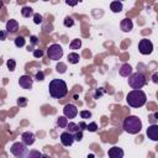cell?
Here are the masks:
<instances>
[{
	"instance_id": "cell-1",
	"label": "cell",
	"mask_w": 158,
	"mask_h": 158,
	"mask_svg": "<svg viewBox=\"0 0 158 158\" xmlns=\"http://www.w3.org/2000/svg\"><path fill=\"white\" fill-rule=\"evenodd\" d=\"M49 95L54 99H62L68 94V88L64 80L62 79H53L49 81L48 85Z\"/></svg>"
},
{
	"instance_id": "cell-2",
	"label": "cell",
	"mask_w": 158,
	"mask_h": 158,
	"mask_svg": "<svg viewBox=\"0 0 158 158\" xmlns=\"http://www.w3.org/2000/svg\"><path fill=\"white\" fill-rule=\"evenodd\" d=\"M126 101L131 107H141L146 104L147 96L141 89H133L127 94Z\"/></svg>"
},
{
	"instance_id": "cell-3",
	"label": "cell",
	"mask_w": 158,
	"mask_h": 158,
	"mask_svg": "<svg viewBox=\"0 0 158 158\" xmlns=\"http://www.w3.org/2000/svg\"><path fill=\"white\" fill-rule=\"evenodd\" d=\"M122 128L131 135H136L142 130V121L137 116H127L122 122Z\"/></svg>"
},
{
	"instance_id": "cell-4",
	"label": "cell",
	"mask_w": 158,
	"mask_h": 158,
	"mask_svg": "<svg viewBox=\"0 0 158 158\" xmlns=\"http://www.w3.org/2000/svg\"><path fill=\"white\" fill-rule=\"evenodd\" d=\"M147 80H146V77L141 73V72H136V73H132L130 77H128V85L132 88V89H141L146 85Z\"/></svg>"
},
{
	"instance_id": "cell-5",
	"label": "cell",
	"mask_w": 158,
	"mask_h": 158,
	"mask_svg": "<svg viewBox=\"0 0 158 158\" xmlns=\"http://www.w3.org/2000/svg\"><path fill=\"white\" fill-rule=\"evenodd\" d=\"M10 152L17 157V158H23L28 156V148L27 144H25L23 142H15L11 147H10Z\"/></svg>"
},
{
	"instance_id": "cell-6",
	"label": "cell",
	"mask_w": 158,
	"mask_h": 158,
	"mask_svg": "<svg viewBox=\"0 0 158 158\" xmlns=\"http://www.w3.org/2000/svg\"><path fill=\"white\" fill-rule=\"evenodd\" d=\"M47 56L52 60H59L63 57V48L59 44L53 43L47 48Z\"/></svg>"
},
{
	"instance_id": "cell-7",
	"label": "cell",
	"mask_w": 158,
	"mask_h": 158,
	"mask_svg": "<svg viewBox=\"0 0 158 158\" xmlns=\"http://www.w3.org/2000/svg\"><path fill=\"white\" fill-rule=\"evenodd\" d=\"M138 51H139V53L143 54V56L151 54V53L153 52V43H152L149 40L143 38V40H141L139 43H138Z\"/></svg>"
},
{
	"instance_id": "cell-8",
	"label": "cell",
	"mask_w": 158,
	"mask_h": 158,
	"mask_svg": "<svg viewBox=\"0 0 158 158\" xmlns=\"http://www.w3.org/2000/svg\"><path fill=\"white\" fill-rule=\"evenodd\" d=\"M59 138H60V142H62V144H63V146H65V147H69V146H72V144H73V142L75 141V138H74V135H73L72 132H69V131L62 132V133H60V136H59Z\"/></svg>"
},
{
	"instance_id": "cell-9",
	"label": "cell",
	"mask_w": 158,
	"mask_h": 158,
	"mask_svg": "<svg viewBox=\"0 0 158 158\" xmlns=\"http://www.w3.org/2000/svg\"><path fill=\"white\" fill-rule=\"evenodd\" d=\"M63 115L67 116L68 118H74V117L78 115V109H77V106L73 105V104L65 105L64 109H63Z\"/></svg>"
},
{
	"instance_id": "cell-10",
	"label": "cell",
	"mask_w": 158,
	"mask_h": 158,
	"mask_svg": "<svg viewBox=\"0 0 158 158\" xmlns=\"http://www.w3.org/2000/svg\"><path fill=\"white\" fill-rule=\"evenodd\" d=\"M146 135H147V137L149 139L158 142V125L157 123H152L151 126H148V128L146 131Z\"/></svg>"
},
{
	"instance_id": "cell-11",
	"label": "cell",
	"mask_w": 158,
	"mask_h": 158,
	"mask_svg": "<svg viewBox=\"0 0 158 158\" xmlns=\"http://www.w3.org/2000/svg\"><path fill=\"white\" fill-rule=\"evenodd\" d=\"M19 84L22 89H31L33 84V79L30 75H21L19 79Z\"/></svg>"
},
{
	"instance_id": "cell-12",
	"label": "cell",
	"mask_w": 158,
	"mask_h": 158,
	"mask_svg": "<svg viewBox=\"0 0 158 158\" xmlns=\"http://www.w3.org/2000/svg\"><path fill=\"white\" fill-rule=\"evenodd\" d=\"M21 139H22V142H23L25 144L31 146V144H33V143H35L36 137H35V135H33L32 132L27 131V132H23V133L21 135Z\"/></svg>"
},
{
	"instance_id": "cell-13",
	"label": "cell",
	"mask_w": 158,
	"mask_h": 158,
	"mask_svg": "<svg viewBox=\"0 0 158 158\" xmlns=\"http://www.w3.org/2000/svg\"><path fill=\"white\" fill-rule=\"evenodd\" d=\"M107 154H109V157H111V158H122L125 153H123V151H122L120 147L114 146V147H111V148L107 151Z\"/></svg>"
},
{
	"instance_id": "cell-14",
	"label": "cell",
	"mask_w": 158,
	"mask_h": 158,
	"mask_svg": "<svg viewBox=\"0 0 158 158\" xmlns=\"http://www.w3.org/2000/svg\"><path fill=\"white\" fill-rule=\"evenodd\" d=\"M120 26H121V30L123 31V32H130L132 28H133V22H132V20H130V19H123L122 21H121V23H120Z\"/></svg>"
},
{
	"instance_id": "cell-15",
	"label": "cell",
	"mask_w": 158,
	"mask_h": 158,
	"mask_svg": "<svg viewBox=\"0 0 158 158\" xmlns=\"http://www.w3.org/2000/svg\"><path fill=\"white\" fill-rule=\"evenodd\" d=\"M131 74H132V67L128 63L122 64L121 68H120V75L121 77H125V78H128Z\"/></svg>"
},
{
	"instance_id": "cell-16",
	"label": "cell",
	"mask_w": 158,
	"mask_h": 158,
	"mask_svg": "<svg viewBox=\"0 0 158 158\" xmlns=\"http://www.w3.org/2000/svg\"><path fill=\"white\" fill-rule=\"evenodd\" d=\"M19 30V22L16 20H9L6 22V31L9 33H14Z\"/></svg>"
},
{
	"instance_id": "cell-17",
	"label": "cell",
	"mask_w": 158,
	"mask_h": 158,
	"mask_svg": "<svg viewBox=\"0 0 158 158\" xmlns=\"http://www.w3.org/2000/svg\"><path fill=\"white\" fill-rule=\"evenodd\" d=\"M122 9H123V5H122V2H121L120 0L112 1V2L110 4V10H111L112 12H120V11H122Z\"/></svg>"
},
{
	"instance_id": "cell-18",
	"label": "cell",
	"mask_w": 158,
	"mask_h": 158,
	"mask_svg": "<svg viewBox=\"0 0 158 158\" xmlns=\"http://www.w3.org/2000/svg\"><path fill=\"white\" fill-rule=\"evenodd\" d=\"M57 125L59 128H67L68 126V117L67 116H59L57 118Z\"/></svg>"
},
{
	"instance_id": "cell-19",
	"label": "cell",
	"mask_w": 158,
	"mask_h": 158,
	"mask_svg": "<svg viewBox=\"0 0 158 158\" xmlns=\"http://www.w3.org/2000/svg\"><path fill=\"white\" fill-rule=\"evenodd\" d=\"M21 15H22L23 17H30V16H33L35 12H33V9H32V7H30V6H23V7L21 9Z\"/></svg>"
},
{
	"instance_id": "cell-20",
	"label": "cell",
	"mask_w": 158,
	"mask_h": 158,
	"mask_svg": "<svg viewBox=\"0 0 158 158\" xmlns=\"http://www.w3.org/2000/svg\"><path fill=\"white\" fill-rule=\"evenodd\" d=\"M79 59H80V57H79V54L75 53V52H72V53L68 54V62H69L70 64H77V63H79Z\"/></svg>"
},
{
	"instance_id": "cell-21",
	"label": "cell",
	"mask_w": 158,
	"mask_h": 158,
	"mask_svg": "<svg viewBox=\"0 0 158 158\" xmlns=\"http://www.w3.org/2000/svg\"><path fill=\"white\" fill-rule=\"evenodd\" d=\"M67 130L72 133H75L77 131H81L79 128V125L78 123H74V122H68V126H67Z\"/></svg>"
},
{
	"instance_id": "cell-22",
	"label": "cell",
	"mask_w": 158,
	"mask_h": 158,
	"mask_svg": "<svg viewBox=\"0 0 158 158\" xmlns=\"http://www.w3.org/2000/svg\"><path fill=\"white\" fill-rule=\"evenodd\" d=\"M25 43H26V40H25L23 36H17V37L15 38V46L19 47V48H20V47H23Z\"/></svg>"
},
{
	"instance_id": "cell-23",
	"label": "cell",
	"mask_w": 158,
	"mask_h": 158,
	"mask_svg": "<svg viewBox=\"0 0 158 158\" xmlns=\"http://www.w3.org/2000/svg\"><path fill=\"white\" fill-rule=\"evenodd\" d=\"M69 47H70V49H79V48L81 47V41H80L79 38H75V40H73V41L70 42Z\"/></svg>"
},
{
	"instance_id": "cell-24",
	"label": "cell",
	"mask_w": 158,
	"mask_h": 158,
	"mask_svg": "<svg viewBox=\"0 0 158 158\" xmlns=\"http://www.w3.org/2000/svg\"><path fill=\"white\" fill-rule=\"evenodd\" d=\"M57 72L58 73H60V74H63V73H65V70H67V65L64 64V63H62V62H59L58 64H57Z\"/></svg>"
},
{
	"instance_id": "cell-25",
	"label": "cell",
	"mask_w": 158,
	"mask_h": 158,
	"mask_svg": "<svg viewBox=\"0 0 158 158\" xmlns=\"http://www.w3.org/2000/svg\"><path fill=\"white\" fill-rule=\"evenodd\" d=\"M63 23H64V26H65V27H72V26L74 25V20H73L70 16H67V17L64 19Z\"/></svg>"
},
{
	"instance_id": "cell-26",
	"label": "cell",
	"mask_w": 158,
	"mask_h": 158,
	"mask_svg": "<svg viewBox=\"0 0 158 158\" xmlns=\"http://www.w3.org/2000/svg\"><path fill=\"white\" fill-rule=\"evenodd\" d=\"M6 65H7V68H9L10 72H14L15 68H16V62H15V59H9L7 63H6Z\"/></svg>"
},
{
	"instance_id": "cell-27",
	"label": "cell",
	"mask_w": 158,
	"mask_h": 158,
	"mask_svg": "<svg viewBox=\"0 0 158 158\" xmlns=\"http://www.w3.org/2000/svg\"><path fill=\"white\" fill-rule=\"evenodd\" d=\"M86 130L90 131V132H95V131L98 130V125H96V122H90V123L86 126Z\"/></svg>"
},
{
	"instance_id": "cell-28",
	"label": "cell",
	"mask_w": 158,
	"mask_h": 158,
	"mask_svg": "<svg viewBox=\"0 0 158 158\" xmlns=\"http://www.w3.org/2000/svg\"><path fill=\"white\" fill-rule=\"evenodd\" d=\"M17 105L21 107H25L27 105V99L26 98H19L17 99Z\"/></svg>"
},
{
	"instance_id": "cell-29",
	"label": "cell",
	"mask_w": 158,
	"mask_h": 158,
	"mask_svg": "<svg viewBox=\"0 0 158 158\" xmlns=\"http://www.w3.org/2000/svg\"><path fill=\"white\" fill-rule=\"evenodd\" d=\"M80 116H81V118H90L91 112L89 110H83V111H80Z\"/></svg>"
},
{
	"instance_id": "cell-30",
	"label": "cell",
	"mask_w": 158,
	"mask_h": 158,
	"mask_svg": "<svg viewBox=\"0 0 158 158\" xmlns=\"http://www.w3.org/2000/svg\"><path fill=\"white\" fill-rule=\"evenodd\" d=\"M33 22H35L36 25H40V23L42 22V16H41L40 14H35V15H33Z\"/></svg>"
},
{
	"instance_id": "cell-31",
	"label": "cell",
	"mask_w": 158,
	"mask_h": 158,
	"mask_svg": "<svg viewBox=\"0 0 158 158\" xmlns=\"http://www.w3.org/2000/svg\"><path fill=\"white\" fill-rule=\"evenodd\" d=\"M35 79H36V80H38V81H42V80L44 79V73H43L42 70L37 72V73H36V77H35Z\"/></svg>"
},
{
	"instance_id": "cell-32",
	"label": "cell",
	"mask_w": 158,
	"mask_h": 158,
	"mask_svg": "<svg viewBox=\"0 0 158 158\" xmlns=\"http://www.w3.org/2000/svg\"><path fill=\"white\" fill-rule=\"evenodd\" d=\"M148 120L151 121V123H156V120H158V112L151 114V115L148 116Z\"/></svg>"
},
{
	"instance_id": "cell-33",
	"label": "cell",
	"mask_w": 158,
	"mask_h": 158,
	"mask_svg": "<svg viewBox=\"0 0 158 158\" xmlns=\"http://www.w3.org/2000/svg\"><path fill=\"white\" fill-rule=\"evenodd\" d=\"M27 157H46L44 154L37 152V151H32V152H28V156Z\"/></svg>"
},
{
	"instance_id": "cell-34",
	"label": "cell",
	"mask_w": 158,
	"mask_h": 158,
	"mask_svg": "<svg viewBox=\"0 0 158 158\" xmlns=\"http://www.w3.org/2000/svg\"><path fill=\"white\" fill-rule=\"evenodd\" d=\"M73 135H74L75 141H81V139H83V131H77V132L73 133Z\"/></svg>"
},
{
	"instance_id": "cell-35",
	"label": "cell",
	"mask_w": 158,
	"mask_h": 158,
	"mask_svg": "<svg viewBox=\"0 0 158 158\" xmlns=\"http://www.w3.org/2000/svg\"><path fill=\"white\" fill-rule=\"evenodd\" d=\"M43 56V51L42 49H35L33 51V57L35 58H41Z\"/></svg>"
},
{
	"instance_id": "cell-36",
	"label": "cell",
	"mask_w": 158,
	"mask_h": 158,
	"mask_svg": "<svg viewBox=\"0 0 158 158\" xmlns=\"http://www.w3.org/2000/svg\"><path fill=\"white\" fill-rule=\"evenodd\" d=\"M81 0H65V4L69 6H75L78 2H80Z\"/></svg>"
},
{
	"instance_id": "cell-37",
	"label": "cell",
	"mask_w": 158,
	"mask_h": 158,
	"mask_svg": "<svg viewBox=\"0 0 158 158\" xmlns=\"http://www.w3.org/2000/svg\"><path fill=\"white\" fill-rule=\"evenodd\" d=\"M78 125H79V128H80L81 131H84V130H86V126H88V125H86V123H85L84 121H80V122H79Z\"/></svg>"
},
{
	"instance_id": "cell-38",
	"label": "cell",
	"mask_w": 158,
	"mask_h": 158,
	"mask_svg": "<svg viewBox=\"0 0 158 158\" xmlns=\"http://www.w3.org/2000/svg\"><path fill=\"white\" fill-rule=\"evenodd\" d=\"M152 81L156 83V84H158V72H156V73L152 75Z\"/></svg>"
},
{
	"instance_id": "cell-39",
	"label": "cell",
	"mask_w": 158,
	"mask_h": 158,
	"mask_svg": "<svg viewBox=\"0 0 158 158\" xmlns=\"http://www.w3.org/2000/svg\"><path fill=\"white\" fill-rule=\"evenodd\" d=\"M31 43L35 46V44H37L38 43V38L36 37V36H31Z\"/></svg>"
},
{
	"instance_id": "cell-40",
	"label": "cell",
	"mask_w": 158,
	"mask_h": 158,
	"mask_svg": "<svg viewBox=\"0 0 158 158\" xmlns=\"http://www.w3.org/2000/svg\"><path fill=\"white\" fill-rule=\"evenodd\" d=\"M5 38H6V32H5V31H2V32H1V40L4 41Z\"/></svg>"
},
{
	"instance_id": "cell-41",
	"label": "cell",
	"mask_w": 158,
	"mask_h": 158,
	"mask_svg": "<svg viewBox=\"0 0 158 158\" xmlns=\"http://www.w3.org/2000/svg\"><path fill=\"white\" fill-rule=\"evenodd\" d=\"M43 1H49V0H43Z\"/></svg>"
},
{
	"instance_id": "cell-42",
	"label": "cell",
	"mask_w": 158,
	"mask_h": 158,
	"mask_svg": "<svg viewBox=\"0 0 158 158\" xmlns=\"http://www.w3.org/2000/svg\"><path fill=\"white\" fill-rule=\"evenodd\" d=\"M120 1H122V0H120Z\"/></svg>"
}]
</instances>
